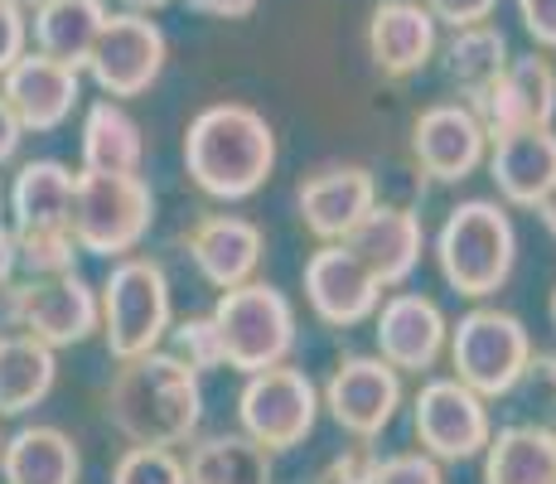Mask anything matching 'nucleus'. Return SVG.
I'll use <instances>...</instances> for the list:
<instances>
[{
	"label": "nucleus",
	"instance_id": "nucleus-1",
	"mask_svg": "<svg viewBox=\"0 0 556 484\" xmlns=\"http://www.w3.org/2000/svg\"><path fill=\"white\" fill-rule=\"evenodd\" d=\"M106 422L131 446H185L203 422V373L165 344L141 359H122L106 387Z\"/></svg>",
	"mask_w": 556,
	"mask_h": 484
},
{
	"label": "nucleus",
	"instance_id": "nucleus-2",
	"mask_svg": "<svg viewBox=\"0 0 556 484\" xmlns=\"http://www.w3.org/2000/svg\"><path fill=\"white\" fill-rule=\"evenodd\" d=\"M189 179L218 203L252 199L276 170V132L248 102H213L185 132Z\"/></svg>",
	"mask_w": 556,
	"mask_h": 484
},
{
	"label": "nucleus",
	"instance_id": "nucleus-3",
	"mask_svg": "<svg viewBox=\"0 0 556 484\" xmlns=\"http://www.w3.org/2000/svg\"><path fill=\"white\" fill-rule=\"evenodd\" d=\"M435 266L441 282L465 300H489L508 286L518 266V228L498 199H465L445 213L435 233Z\"/></svg>",
	"mask_w": 556,
	"mask_h": 484
},
{
	"label": "nucleus",
	"instance_id": "nucleus-4",
	"mask_svg": "<svg viewBox=\"0 0 556 484\" xmlns=\"http://www.w3.org/2000/svg\"><path fill=\"white\" fill-rule=\"evenodd\" d=\"M102 306V330L106 353L116 363L141 359L165 344L169 325H175V296H169V276L155 257L126 252L106 266V282L98 286Z\"/></svg>",
	"mask_w": 556,
	"mask_h": 484
},
{
	"label": "nucleus",
	"instance_id": "nucleus-5",
	"mask_svg": "<svg viewBox=\"0 0 556 484\" xmlns=\"http://www.w3.org/2000/svg\"><path fill=\"white\" fill-rule=\"evenodd\" d=\"M213 320H218L228 369H238L242 378L286 363L295 353V339H301L295 306L286 300V290H276L271 282H256V276L242 286L218 290Z\"/></svg>",
	"mask_w": 556,
	"mask_h": 484
},
{
	"label": "nucleus",
	"instance_id": "nucleus-6",
	"mask_svg": "<svg viewBox=\"0 0 556 484\" xmlns=\"http://www.w3.org/2000/svg\"><path fill=\"white\" fill-rule=\"evenodd\" d=\"M73 238L92 257H116L136 252L155 228V194L146 175H92L83 170L78 189H73Z\"/></svg>",
	"mask_w": 556,
	"mask_h": 484
},
{
	"label": "nucleus",
	"instance_id": "nucleus-7",
	"mask_svg": "<svg viewBox=\"0 0 556 484\" xmlns=\"http://www.w3.org/2000/svg\"><path fill=\"white\" fill-rule=\"evenodd\" d=\"M445 353H451L455 378L494 402V397H508L513 387H522V373L538 349H532V335L518 315L498 306H475L451 325Z\"/></svg>",
	"mask_w": 556,
	"mask_h": 484
},
{
	"label": "nucleus",
	"instance_id": "nucleus-8",
	"mask_svg": "<svg viewBox=\"0 0 556 484\" xmlns=\"http://www.w3.org/2000/svg\"><path fill=\"white\" fill-rule=\"evenodd\" d=\"M238 422L252 440H262L271 456L295 450L315 436L319 426V387L309 383L305 369L276 363V369L248 373L238 393Z\"/></svg>",
	"mask_w": 556,
	"mask_h": 484
},
{
	"label": "nucleus",
	"instance_id": "nucleus-9",
	"mask_svg": "<svg viewBox=\"0 0 556 484\" xmlns=\"http://www.w3.org/2000/svg\"><path fill=\"white\" fill-rule=\"evenodd\" d=\"M165 59H169L165 29L151 15H141V10H116V15H106L98 45H92L83 69L102 88V97L126 102V97H141L155 88L160 73H165Z\"/></svg>",
	"mask_w": 556,
	"mask_h": 484
},
{
	"label": "nucleus",
	"instance_id": "nucleus-10",
	"mask_svg": "<svg viewBox=\"0 0 556 484\" xmlns=\"http://www.w3.org/2000/svg\"><path fill=\"white\" fill-rule=\"evenodd\" d=\"M412 432L421 440L426 456L441 466H459V460L484 456L494 422H489V397H479L459 378H431L412 397Z\"/></svg>",
	"mask_w": 556,
	"mask_h": 484
},
{
	"label": "nucleus",
	"instance_id": "nucleus-11",
	"mask_svg": "<svg viewBox=\"0 0 556 484\" xmlns=\"http://www.w3.org/2000/svg\"><path fill=\"white\" fill-rule=\"evenodd\" d=\"M402 373L382 353H354L329 373L319 407L334 417L339 432H349L354 440H378L402 412Z\"/></svg>",
	"mask_w": 556,
	"mask_h": 484
},
{
	"label": "nucleus",
	"instance_id": "nucleus-12",
	"mask_svg": "<svg viewBox=\"0 0 556 484\" xmlns=\"http://www.w3.org/2000/svg\"><path fill=\"white\" fill-rule=\"evenodd\" d=\"M15 290H20L15 330L45 339L49 349H68V344H83L102 330L98 290L83 282L78 272L29 276V282H15Z\"/></svg>",
	"mask_w": 556,
	"mask_h": 484
},
{
	"label": "nucleus",
	"instance_id": "nucleus-13",
	"mask_svg": "<svg viewBox=\"0 0 556 484\" xmlns=\"http://www.w3.org/2000/svg\"><path fill=\"white\" fill-rule=\"evenodd\" d=\"M301 282L315 320L329 330H354L372 320V310L382 306V290H388L344 243H319V252L305 257Z\"/></svg>",
	"mask_w": 556,
	"mask_h": 484
},
{
	"label": "nucleus",
	"instance_id": "nucleus-14",
	"mask_svg": "<svg viewBox=\"0 0 556 484\" xmlns=\"http://www.w3.org/2000/svg\"><path fill=\"white\" fill-rule=\"evenodd\" d=\"M412 156L426 179L459 185L489 156V132L469 102H435L412 122Z\"/></svg>",
	"mask_w": 556,
	"mask_h": 484
},
{
	"label": "nucleus",
	"instance_id": "nucleus-15",
	"mask_svg": "<svg viewBox=\"0 0 556 484\" xmlns=\"http://www.w3.org/2000/svg\"><path fill=\"white\" fill-rule=\"evenodd\" d=\"M0 97L15 107L20 126L35 136L59 132L83 102V69L59 63L39 49H25L5 73H0Z\"/></svg>",
	"mask_w": 556,
	"mask_h": 484
},
{
	"label": "nucleus",
	"instance_id": "nucleus-16",
	"mask_svg": "<svg viewBox=\"0 0 556 484\" xmlns=\"http://www.w3.org/2000/svg\"><path fill=\"white\" fill-rule=\"evenodd\" d=\"M372 339L397 373H431L451 339V320L421 290H397L372 310Z\"/></svg>",
	"mask_w": 556,
	"mask_h": 484
},
{
	"label": "nucleus",
	"instance_id": "nucleus-17",
	"mask_svg": "<svg viewBox=\"0 0 556 484\" xmlns=\"http://www.w3.org/2000/svg\"><path fill=\"white\" fill-rule=\"evenodd\" d=\"M469 107L479 112V122H484L489 136L552 126L556 122V69L547 59H538V53L508 59L504 73H498Z\"/></svg>",
	"mask_w": 556,
	"mask_h": 484
},
{
	"label": "nucleus",
	"instance_id": "nucleus-18",
	"mask_svg": "<svg viewBox=\"0 0 556 484\" xmlns=\"http://www.w3.org/2000/svg\"><path fill=\"white\" fill-rule=\"evenodd\" d=\"M441 53V20L426 0H378L368 15V59L382 78H412Z\"/></svg>",
	"mask_w": 556,
	"mask_h": 484
},
{
	"label": "nucleus",
	"instance_id": "nucleus-19",
	"mask_svg": "<svg viewBox=\"0 0 556 484\" xmlns=\"http://www.w3.org/2000/svg\"><path fill=\"white\" fill-rule=\"evenodd\" d=\"M344 247L382 286H402L406 276L421 266V252H426L421 213L406 209V203H372L354 228H349Z\"/></svg>",
	"mask_w": 556,
	"mask_h": 484
},
{
	"label": "nucleus",
	"instance_id": "nucleus-20",
	"mask_svg": "<svg viewBox=\"0 0 556 484\" xmlns=\"http://www.w3.org/2000/svg\"><path fill=\"white\" fill-rule=\"evenodd\" d=\"M372 203H378V179H372V170H363V165L315 170V175L301 179V189H295L301 223L319 243H344L349 228H354Z\"/></svg>",
	"mask_w": 556,
	"mask_h": 484
},
{
	"label": "nucleus",
	"instance_id": "nucleus-21",
	"mask_svg": "<svg viewBox=\"0 0 556 484\" xmlns=\"http://www.w3.org/2000/svg\"><path fill=\"white\" fill-rule=\"evenodd\" d=\"M489 179L498 199L513 209H538V199L556 185V132L528 126V132L489 136Z\"/></svg>",
	"mask_w": 556,
	"mask_h": 484
},
{
	"label": "nucleus",
	"instance_id": "nucleus-22",
	"mask_svg": "<svg viewBox=\"0 0 556 484\" xmlns=\"http://www.w3.org/2000/svg\"><path fill=\"white\" fill-rule=\"evenodd\" d=\"M262 252H266L262 228L252 219H238V213H208L189 233V257H194L199 276L213 290L252 282L256 266H262Z\"/></svg>",
	"mask_w": 556,
	"mask_h": 484
},
{
	"label": "nucleus",
	"instance_id": "nucleus-23",
	"mask_svg": "<svg viewBox=\"0 0 556 484\" xmlns=\"http://www.w3.org/2000/svg\"><path fill=\"white\" fill-rule=\"evenodd\" d=\"M0 480L5 484H78L83 456L78 440L59 426H20L0 446Z\"/></svg>",
	"mask_w": 556,
	"mask_h": 484
},
{
	"label": "nucleus",
	"instance_id": "nucleus-24",
	"mask_svg": "<svg viewBox=\"0 0 556 484\" xmlns=\"http://www.w3.org/2000/svg\"><path fill=\"white\" fill-rule=\"evenodd\" d=\"M73 175L63 160H25L10 179V228H68L73 219Z\"/></svg>",
	"mask_w": 556,
	"mask_h": 484
},
{
	"label": "nucleus",
	"instance_id": "nucleus-25",
	"mask_svg": "<svg viewBox=\"0 0 556 484\" xmlns=\"http://www.w3.org/2000/svg\"><path fill=\"white\" fill-rule=\"evenodd\" d=\"M141 122L116 97H98L83 112V170H92V175H141Z\"/></svg>",
	"mask_w": 556,
	"mask_h": 484
},
{
	"label": "nucleus",
	"instance_id": "nucleus-26",
	"mask_svg": "<svg viewBox=\"0 0 556 484\" xmlns=\"http://www.w3.org/2000/svg\"><path fill=\"white\" fill-rule=\"evenodd\" d=\"M59 349H49L45 339L10 330L0 335V417H25L53 393L59 383Z\"/></svg>",
	"mask_w": 556,
	"mask_h": 484
},
{
	"label": "nucleus",
	"instance_id": "nucleus-27",
	"mask_svg": "<svg viewBox=\"0 0 556 484\" xmlns=\"http://www.w3.org/2000/svg\"><path fill=\"white\" fill-rule=\"evenodd\" d=\"M189 484H276L271 450L248 432H218L189 446L185 460Z\"/></svg>",
	"mask_w": 556,
	"mask_h": 484
},
{
	"label": "nucleus",
	"instance_id": "nucleus-28",
	"mask_svg": "<svg viewBox=\"0 0 556 484\" xmlns=\"http://www.w3.org/2000/svg\"><path fill=\"white\" fill-rule=\"evenodd\" d=\"M102 25H106V0H45L35 10V20H29V35H35L39 53L83 69Z\"/></svg>",
	"mask_w": 556,
	"mask_h": 484
},
{
	"label": "nucleus",
	"instance_id": "nucleus-29",
	"mask_svg": "<svg viewBox=\"0 0 556 484\" xmlns=\"http://www.w3.org/2000/svg\"><path fill=\"white\" fill-rule=\"evenodd\" d=\"M484 484H556V440L547 426H504L489 436Z\"/></svg>",
	"mask_w": 556,
	"mask_h": 484
},
{
	"label": "nucleus",
	"instance_id": "nucleus-30",
	"mask_svg": "<svg viewBox=\"0 0 556 484\" xmlns=\"http://www.w3.org/2000/svg\"><path fill=\"white\" fill-rule=\"evenodd\" d=\"M441 59H445L451 83L469 97V102H475V97L484 92L498 73H504V63L513 59V53H508V35H504V29H498L494 20H479V25H459L455 35L445 39Z\"/></svg>",
	"mask_w": 556,
	"mask_h": 484
},
{
	"label": "nucleus",
	"instance_id": "nucleus-31",
	"mask_svg": "<svg viewBox=\"0 0 556 484\" xmlns=\"http://www.w3.org/2000/svg\"><path fill=\"white\" fill-rule=\"evenodd\" d=\"M15 233V262L29 276H59V272H78V238L73 228H10Z\"/></svg>",
	"mask_w": 556,
	"mask_h": 484
},
{
	"label": "nucleus",
	"instance_id": "nucleus-32",
	"mask_svg": "<svg viewBox=\"0 0 556 484\" xmlns=\"http://www.w3.org/2000/svg\"><path fill=\"white\" fill-rule=\"evenodd\" d=\"M169 353L175 359H185L194 373H218V369H228V353H223V335H218V320H213V310L208 315H189V320H175L169 325Z\"/></svg>",
	"mask_w": 556,
	"mask_h": 484
},
{
	"label": "nucleus",
	"instance_id": "nucleus-33",
	"mask_svg": "<svg viewBox=\"0 0 556 484\" xmlns=\"http://www.w3.org/2000/svg\"><path fill=\"white\" fill-rule=\"evenodd\" d=\"M112 484H189L175 446H126L112 466Z\"/></svg>",
	"mask_w": 556,
	"mask_h": 484
},
{
	"label": "nucleus",
	"instance_id": "nucleus-34",
	"mask_svg": "<svg viewBox=\"0 0 556 484\" xmlns=\"http://www.w3.org/2000/svg\"><path fill=\"white\" fill-rule=\"evenodd\" d=\"M372 484H445V470H441V460L426 456V450H402V456L378 460Z\"/></svg>",
	"mask_w": 556,
	"mask_h": 484
},
{
	"label": "nucleus",
	"instance_id": "nucleus-35",
	"mask_svg": "<svg viewBox=\"0 0 556 484\" xmlns=\"http://www.w3.org/2000/svg\"><path fill=\"white\" fill-rule=\"evenodd\" d=\"M378 460H382L378 450H372L368 440H358V446L339 450V456L315 475V484H372V475H378Z\"/></svg>",
	"mask_w": 556,
	"mask_h": 484
},
{
	"label": "nucleus",
	"instance_id": "nucleus-36",
	"mask_svg": "<svg viewBox=\"0 0 556 484\" xmlns=\"http://www.w3.org/2000/svg\"><path fill=\"white\" fill-rule=\"evenodd\" d=\"M29 49V10H20L15 0H0V73Z\"/></svg>",
	"mask_w": 556,
	"mask_h": 484
},
{
	"label": "nucleus",
	"instance_id": "nucleus-37",
	"mask_svg": "<svg viewBox=\"0 0 556 484\" xmlns=\"http://www.w3.org/2000/svg\"><path fill=\"white\" fill-rule=\"evenodd\" d=\"M513 5H518V20L532 45L556 53V0H513Z\"/></svg>",
	"mask_w": 556,
	"mask_h": 484
},
{
	"label": "nucleus",
	"instance_id": "nucleus-38",
	"mask_svg": "<svg viewBox=\"0 0 556 484\" xmlns=\"http://www.w3.org/2000/svg\"><path fill=\"white\" fill-rule=\"evenodd\" d=\"M426 10H431L441 25H479V20H494V10H498V0H426Z\"/></svg>",
	"mask_w": 556,
	"mask_h": 484
},
{
	"label": "nucleus",
	"instance_id": "nucleus-39",
	"mask_svg": "<svg viewBox=\"0 0 556 484\" xmlns=\"http://www.w3.org/2000/svg\"><path fill=\"white\" fill-rule=\"evenodd\" d=\"M522 383H532V393L542 397V402L556 412V353H532L528 373H522Z\"/></svg>",
	"mask_w": 556,
	"mask_h": 484
},
{
	"label": "nucleus",
	"instance_id": "nucleus-40",
	"mask_svg": "<svg viewBox=\"0 0 556 484\" xmlns=\"http://www.w3.org/2000/svg\"><path fill=\"white\" fill-rule=\"evenodd\" d=\"M20 141H25V126H20L15 107L0 97V165H10L20 156Z\"/></svg>",
	"mask_w": 556,
	"mask_h": 484
},
{
	"label": "nucleus",
	"instance_id": "nucleus-41",
	"mask_svg": "<svg viewBox=\"0 0 556 484\" xmlns=\"http://www.w3.org/2000/svg\"><path fill=\"white\" fill-rule=\"evenodd\" d=\"M185 5L208 20H242V15H252L262 0H185Z\"/></svg>",
	"mask_w": 556,
	"mask_h": 484
},
{
	"label": "nucleus",
	"instance_id": "nucleus-42",
	"mask_svg": "<svg viewBox=\"0 0 556 484\" xmlns=\"http://www.w3.org/2000/svg\"><path fill=\"white\" fill-rule=\"evenodd\" d=\"M15 272H20V262H15V233H10V223L0 219V286L15 282Z\"/></svg>",
	"mask_w": 556,
	"mask_h": 484
},
{
	"label": "nucleus",
	"instance_id": "nucleus-43",
	"mask_svg": "<svg viewBox=\"0 0 556 484\" xmlns=\"http://www.w3.org/2000/svg\"><path fill=\"white\" fill-rule=\"evenodd\" d=\"M538 219H542V228H547L552 238H556V185H552V189L538 199Z\"/></svg>",
	"mask_w": 556,
	"mask_h": 484
},
{
	"label": "nucleus",
	"instance_id": "nucleus-44",
	"mask_svg": "<svg viewBox=\"0 0 556 484\" xmlns=\"http://www.w3.org/2000/svg\"><path fill=\"white\" fill-rule=\"evenodd\" d=\"M126 10H141V15H155V10H165V5H175V0H122Z\"/></svg>",
	"mask_w": 556,
	"mask_h": 484
},
{
	"label": "nucleus",
	"instance_id": "nucleus-45",
	"mask_svg": "<svg viewBox=\"0 0 556 484\" xmlns=\"http://www.w3.org/2000/svg\"><path fill=\"white\" fill-rule=\"evenodd\" d=\"M15 5H20V10H39V5H45V0H15Z\"/></svg>",
	"mask_w": 556,
	"mask_h": 484
},
{
	"label": "nucleus",
	"instance_id": "nucleus-46",
	"mask_svg": "<svg viewBox=\"0 0 556 484\" xmlns=\"http://www.w3.org/2000/svg\"><path fill=\"white\" fill-rule=\"evenodd\" d=\"M552 330H556V286H552Z\"/></svg>",
	"mask_w": 556,
	"mask_h": 484
},
{
	"label": "nucleus",
	"instance_id": "nucleus-47",
	"mask_svg": "<svg viewBox=\"0 0 556 484\" xmlns=\"http://www.w3.org/2000/svg\"><path fill=\"white\" fill-rule=\"evenodd\" d=\"M0 213H5V189H0Z\"/></svg>",
	"mask_w": 556,
	"mask_h": 484
},
{
	"label": "nucleus",
	"instance_id": "nucleus-48",
	"mask_svg": "<svg viewBox=\"0 0 556 484\" xmlns=\"http://www.w3.org/2000/svg\"><path fill=\"white\" fill-rule=\"evenodd\" d=\"M0 446H5V436H0Z\"/></svg>",
	"mask_w": 556,
	"mask_h": 484
},
{
	"label": "nucleus",
	"instance_id": "nucleus-49",
	"mask_svg": "<svg viewBox=\"0 0 556 484\" xmlns=\"http://www.w3.org/2000/svg\"><path fill=\"white\" fill-rule=\"evenodd\" d=\"M552 440H556V432H552Z\"/></svg>",
	"mask_w": 556,
	"mask_h": 484
}]
</instances>
